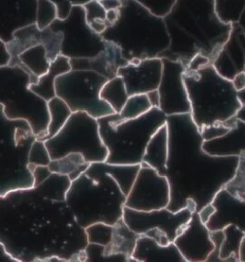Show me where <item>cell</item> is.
<instances>
[{"mask_svg": "<svg viewBox=\"0 0 245 262\" xmlns=\"http://www.w3.org/2000/svg\"><path fill=\"white\" fill-rule=\"evenodd\" d=\"M0 245L15 261H87L86 229L66 201L22 189L1 196Z\"/></svg>", "mask_w": 245, "mask_h": 262, "instance_id": "cell-1", "label": "cell"}, {"mask_svg": "<svg viewBox=\"0 0 245 262\" xmlns=\"http://www.w3.org/2000/svg\"><path fill=\"white\" fill-rule=\"evenodd\" d=\"M169 154L165 176L171 188V201L167 207L176 212L195 200L197 212L212 203L216 193L232 177L228 160L231 157L213 156L202 148L204 139L191 113L167 117Z\"/></svg>", "mask_w": 245, "mask_h": 262, "instance_id": "cell-2", "label": "cell"}, {"mask_svg": "<svg viewBox=\"0 0 245 262\" xmlns=\"http://www.w3.org/2000/svg\"><path fill=\"white\" fill-rule=\"evenodd\" d=\"M164 21L171 44L160 58L180 61L186 67L198 54L213 63L232 29V24L216 15L215 0H176Z\"/></svg>", "mask_w": 245, "mask_h": 262, "instance_id": "cell-3", "label": "cell"}, {"mask_svg": "<svg viewBox=\"0 0 245 262\" xmlns=\"http://www.w3.org/2000/svg\"><path fill=\"white\" fill-rule=\"evenodd\" d=\"M101 37L120 47L127 62L160 58L171 44L164 17L137 0H122L120 17Z\"/></svg>", "mask_w": 245, "mask_h": 262, "instance_id": "cell-4", "label": "cell"}, {"mask_svg": "<svg viewBox=\"0 0 245 262\" xmlns=\"http://www.w3.org/2000/svg\"><path fill=\"white\" fill-rule=\"evenodd\" d=\"M126 199L127 195L111 175L89 165L84 174L72 181L66 203L79 225L86 229L98 222L114 225L122 219Z\"/></svg>", "mask_w": 245, "mask_h": 262, "instance_id": "cell-5", "label": "cell"}, {"mask_svg": "<svg viewBox=\"0 0 245 262\" xmlns=\"http://www.w3.org/2000/svg\"><path fill=\"white\" fill-rule=\"evenodd\" d=\"M191 102V116L199 130L238 115L243 104L232 80L218 73L213 63L184 72Z\"/></svg>", "mask_w": 245, "mask_h": 262, "instance_id": "cell-6", "label": "cell"}, {"mask_svg": "<svg viewBox=\"0 0 245 262\" xmlns=\"http://www.w3.org/2000/svg\"><path fill=\"white\" fill-rule=\"evenodd\" d=\"M167 115L154 108L134 119H122L120 113L98 119L101 139L107 146L106 162L115 165H141L154 133L167 124Z\"/></svg>", "mask_w": 245, "mask_h": 262, "instance_id": "cell-7", "label": "cell"}, {"mask_svg": "<svg viewBox=\"0 0 245 262\" xmlns=\"http://www.w3.org/2000/svg\"><path fill=\"white\" fill-rule=\"evenodd\" d=\"M38 79L18 64L0 67L1 113L10 120L27 121L40 139L47 133L50 113L48 102L30 88Z\"/></svg>", "mask_w": 245, "mask_h": 262, "instance_id": "cell-8", "label": "cell"}, {"mask_svg": "<svg viewBox=\"0 0 245 262\" xmlns=\"http://www.w3.org/2000/svg\"><path fill=\"white\" fill-rule=\"evenodd\" d=\"M1 196L35 187L30 170L29 154L36 134L25 120H10L1 113Z\"/></svg>", "mask_w": 245, "mask_h": 262, "instance_id": "cell-9", "label": "cell"}, {"mask_svg": "<svg viewBox=\"0 0 245 262\" xmlns=\"http://www.w3.org/2000/svg\"><path fill=\"white\" fill-rule=\"evenodd\" d=\"M52 160L69 153H80L89 163L107 160L108 150L105 146L97 118L87 112H73L57 135L45 141Z\"/></svg>", "mask_w": 245, "mask_h": 262, "instance_id": "cell-10", "label": "cell"}, {"mask_svg": "<svg viewBox=\"0 0 245 262\" xmlns=\"http://www.w3.org/2000/svg\"><path fill=\"white\" fill-rule=\"evenodd\" d=\"M108 79L93 70L71 69L56 80L57 96L73 112L84 111L100 119L115 113L101 98V90Z\"/></svg>", "mask_w": 245, "mask_h": 262, "instance_id": "cell-11", "label": "cell"}, {"mask_svg": "<svg viewBox=\"0 0 245 262\" xmlns=\"http://www.w3.org/2000/svg\"><path fill=\"white\" fill-rule=\"evenodd\" d=\"M50 28L63 35L62 55L70 59L97 57L107 46V40L87 23L86 10L81 5L73 6L67 17L56 19Z\"/></svg>", "mask_w": 245, "mask_h": 262, "instance_id": "cell-12", "label": "cell"}, {"mask_svg": "<svg viewBox=\"0 0 245 262\" xmlns=\"http://www.w3.org/2000/svg\"><path fill=\"white\" fill-rule=\"evenodd\" d=\"M170 201L171 188L168 178L142 163L125 207L140 211H155L167 208Z\"/></svg>", "mask_w": 245, "mask_h": 262, "instance_id": "cell-13", "label": "cell"}, {"mask_svg": "<svg viewBox=\"0 0 245 262\" xmlns=\"http://www.w3.org/2000/svg\"><path fill=\"white\" fill-rule=\"evenodd\" d=\"M193 213L188 208L173 212L167 208L140 211L125 207L122 219L132 231L140 235L152 229H159L165 232L170 241L173 242L189 223Z\"/></svg>", "mask_w": 245, "mask_h": 262, "instance_id": "cell-14", "label": "cell"}, {"mask_svg": "<svg viewBox=\"0 0 245 262\" xmlns=\"http://www.w3.org/2000/svg\"><path fill=\"white\" fill-rule=\"evenodd\" d=\"M163 75L159 85L160 110L167 116L191 113V102L184 81L186 66L163 58Z\"/></svg>", "mask_w": 245, "mask_h": 262, "instance_id": "cell-15", "label": "cell"}, {"mask_svg": "<svg viewBox=\"0 0 245 262\" xmlns=\"http://www.w3.org/2000/svg\"><path fill=\"white\" fill-rule=\"evenodd\" d=\"M163 75V59L147 58L121 66L117 76L122 77L129 94H147L158 89Z\"/></svg>", "mask_w": 245, "mask_h": 262, "instance_id": "cell-16", "label": "cell"}, {"mask_svg": "<svg viewBox=\"0 0 245 262\" xmlns=\"http://www.w3.org/2000/svg\"><path fill=\"white\" fill-rule=\"evenodd\" d=\"M173 242L186 262L207 261L216 248L208 227L202 222L197 211L193 213L189 223Z\"/></svg>", "mask_w": 245, "mask_h": 262, "instance_id": "cell-17", "label": "cell"}, {"mask_svg": "<svg viewBox=\"0 0 245 262\" xmlns=\"http://www.w3.org/2000/svg\"><path fill=\"white\" fill-rule=\"evenodd\" d=\"M62 43L63 35L53 31L50 27L39 29L36 23L26 26L16 31L13 39L7 43L8 49L13 57L10 64L15 63L22 52L38 44H44L51 61H54L62 55Z\"/></svg>", "mask_w": 245, "mask_h": 262, "instance_id": "cell-18", "label": "cell"}, {"mask_svg": "<svg viewBox=\"0 0 245 262\" xmlns=\"http://www.w3.org/2000/svg\"><path fill=\"white\" fill-rule=\"evenodd\" d=\"M38 0H0V40L10 42L15 32L36 24Z\"/></svg>", "mask_w": 245, "mask_h": 262, "instance_id": "cell-19", "label": "cell"}, {"mask_svg": "<svg viewBox=\"0 0 245 262\" xmlns=\"http://www.w3.org/2000/svg\"><path fill=\"white\" fill-rule=\"evenodd\" d=\"M218 73L228 80L245 69V31L241 24H232L230 36L213 62Z\"/></svg>", "mask_w": 245, "mask_h": 262, "instance_id": "cell-20", "label": "cell"}, {"mask_svg": "<svg viewBox=\"0 0 245 262\" xmlns=\"http://www.w3.org/2000/svg\"><path fill=\"white\" fill-rule=\"evenodd\" d=\"M72 69L93 70L105 76L108 80L115 78L121 66L128 62L122 57V51L115 43L107 41L105 50L97 57L90 58H72L70 59Z\"/></svg>", "mask_w": 245, "mask_h": 262, "instance_id": "cell-21", "label": "cell"}, {"mask_svg": "<svg viewBox=\"0 0 245 262\" xmlns=\"http://www.w3.org/2000/svg\"><path fill=\"white\" fill-rule=\"evenodd\" d=\"M140 234L132 231L124 219L113 225L111 242L105 246V255L109 261H134L132 258Z\"/></svg>", "mask_w": 245, "mask_h": 262, "instance_id": "cell-22", "label": "cell"}, {"mask_svg": "<svg viewBox=\"0 0 245 262\" xmlns=\"http://www.w3.org/2000/svg\"><path fill=\"white\" fill-rule=\"evenodd\" d=\"M132 258L136 262H186L174 242L161 245L145 234L138 238Z\"/></svg>", "mask_w": 245, "mask_h": 262, "instance_id": "cell-23", "label": "cell"}, {"mask_svg": "<svg viewBox=\"0 0 245 262\" xmlns=\"http://www.w3.org/2000/svg\"><path fill=\"white\" fill-rule=\"evenodd\" d=\"M203 150L213 156L235 157L245 152V122L238 119V124L223 136L204 141Z\"/></svg>", "mask_w": 245, "mask_h": 262, "instance_id": "cell-24", "label": "cell"}, {"mask_svg": "<svg viewBox=\"0 0 245 262\" xmlns=\"http://www.w3.org/2000/svg\"><path fill=\"white\" fill-rule=\"evenodd\" d=\"M168 154L169 130L166 124L154 133L149 142L143 157V163L156 169L160 174L165 175Z\"/></svg>", "mask_w": 245, "mask_h": 262, "instance_id": "cell-25", "label": "cell"}, {"mask_svg": "<svg viewBox=\"0 0 245 262\" xmlns=\"http://www.w3.org/2000/svg\"><path fill=\"white\" fill-rule=\"evenodd\" d=\"M72 69L70 58L64 55H59L58 58L51 62L49 70L39 77L38 81L34 84H31L30 88L43 97L47 102L57 96L56 92V80L59 76L69 72Z\"/></svg>", "mask_w": 245, "mask_h": 262, "instance_id": "cell-26", "label": "cell"}, {"mask_svg": "<svg viewBox=\"0 0 245 262\" xmlns=\"http://www.w3.org/2000/svg\"><path fill=\"white\" fill-rule=\"evenodd\" d=\"M51 62L46 47L44 44H38L22 52L13 64L22 66L33 76L39 78L49 70Z\"/></svg>", "mask_w": 245, "mask_h": 262, "instance_id": "cell-27", "label": "cell"}, {"mask_svg": "<svg viewBox=\"0 0 245 262\" xmlns=\"http://www.w3.org/2000/svg\"><path fill=\"white\" fill-rule=\"evenodd\" d=\"M90 165L99 171L111 175L119 183L121 189L127 196L130 193V189L141 168V165H115L109 164L106 161L90 163Z\"/></svg>", "mask_w": 245, "mask_h": 262, "instance_id": "cell-28", "label": "cell"}, {"mask_svg": "<svg viewBox=\"0 0 245 262\" xmlns=\"http://www.w3.org/2000/svg\"><path fill=\"white\" fill-rule=\"evenodd\" d=\"M90 163L80 153H69L58 159L51 161L49 168L54 173L67 175L74 181L87 171Z\"/></svg>", "mask_w": 245, "mask_h": 262, "instance_id": "cell-29", "label": "cell"}, {"mask_svg": "<svg viewBox=\"0 0 245 262\" xmlns=\"http://www.w3.org/2000/svg\"><path fill=\"white\" fill-rule=\"evenodd\" d=\"M48 108L50 113V124L48 126L47 133L43 138L39 139L44 142L57 135L65 126L73 113L69 105L58 96L48 101Z\"/></svg>", "mask_w": 245, "mask_h": 262, "instance_id": "cell-30", "label": "cell"}, {"mask_svg": "<svg viewBox=\"0 0 245 262\" xmlns=\"http://www.w3.org/2000/svg\"><path fill=\"white\" fill-rule=\"evenodd\" d=\"M71 185L72 180L69 176L53 172L40 185L34 187V189L43 196L57 201H66V195Z\"/></svg>", "mask_w": 245, "mask_h": 262, "instance_id": "cell-31", "label": "cell"}, {"mask_svg": "<svg viewBox=\"0 0 245 262\" xmlns=\"http://www.w3.org/2000/svg\"><path fill=\"white\" fill-rule=\"evenodd\" d=\"M130 94L127 90L125 81L122 77L116 76L115 78L108 80L101 90V98L111 106L116 113L122 111Z\"/></svg>", "mask_w": 245, "mask_h": 262, "instance_id": "cell-32", "label": "cell"}, {"mask_svg": "<svg viewBox=\"0 0 245 262\" xmlns=\"http://www.w3.org/2000/svg\"><path fill=\"white\" fill-rule=\"evenodd\" d=\"M216 15L227 24L238 23L245 10V0H215Z\"/></svg>", "mask_w": 245, "mask_h": 262, "instance_id": "cell-33", "label": "cell"}, {"mask_svg": "<svg viewBox=\"0 0 245 262\" xmlns=\"http://www.w3.org/2000/svg\"><path fill=\"white\" fill-rule=\"evenodd\" d=\"M86 10L87 21L94 32L101 35L108 26L107 10L101 5L100 0H91L84 5Z\"/></svg>", "mask_w": 245, "mask_h": 262, "instance_id": "cell-34", "label": "cell"}, {"mask_svg": "<svg viewBox=\"0 0 245 262\" xmlns=\"http://www.w3.org/2000/svg\"><path fill=\"white\" fill-rule=\"evenodd\" d=\"M223 189L238 201L245 202V152L239 156L235 174L225 184Z\"/></svg>", "mask_w": 245, "mask_h": 262, "instance_id": "cell-35", "label": "cell"}, {"mask_svg": "<svg viewBox=\"0 0 245 262\" xmlns=\"http://www.w3.org/2000/svg\"><path fill=\"white\" fill-rule=\"evenodd\" d=\"M152 105L147 94L130 95L120 112L122 119H134L144 115L152 110Z\"/></svg>", "mask_w": 245, "mask_h": 262, "instance_id": "cell-36", "label": "cell"}, {"mask_svg": "<svg viewBox=\"0 0 245 262\" xmlns=\"http://www.w3.org/2000/svg\"><path fill=\"white\" fill-rule=\"evenodd\" d=\"M88 243H96L108 246L113 235V225L104 222L94 223L86 228Z\"/></svg>", "mask_w": 245, "mask_h": 262, "instance_id": "cell-37", "label": "cell"}, {"mask_svg": "<svg viewBox=\"0 0 245 262\" xmlns=\"http://www.w3.org/2000/svg\"><path fill=\"white\" fill-rule=\"evenodd\" d=\"M58 18L57 5L51 0H38L36 24L39 29L50 27L51 24Z\"/></svg>", "mask_w": 245, "mask_h": 262, "instance_id": "cell-38", "label": "cell"}, {"mask_svg": "<svg viewBox=\"0 0 245 262\" xmlns=\"http://www.w3.org/2000/svg\"><path fill=\"white\" fill-rule=\"evenodd\" d=\"M52 161L45 142L36 139L33 143L29 154V164L35 166H49Z\"/></svg>", "mask_w": 245, "mask_h": 262, "instance_id": "cell-39", "label": "cell"}, {"mask_svg": "<svg viewBox=\"0 0 245 262\" xmlns=\"http://www.w3.org/2000/svg\"><path fill=\"white\" fill-rule=\"evenodd\" d=\"M154 15L164 17L171 11L176 0H137Z\"/></svg>", "mask_w": 245, "mask_h": 262, "instance_id": "cell-40", "label": "cell"}, {"mask_svg": "<svg viewBox=\"0 0 245 262\" xmlns=\"http://www.w3.org/2000/svg\"><path fill=\"white\" fill-rule=\"evenodd\" d=\"M230 130V127H227L223 123H217V124L203 127L200 132L204 141H210L213 139L221 137Z\"/></svg>", "mask_w": 245, "mask_h": 262, "instance_id": "cell-41", "label": "cell"}, {"mask_svg": "<svg viewBox=\"0 0 245 262\" xmlns=\"http://www.w3.org/2000/svg\"><path fill=\"white\" fill-rule=\"evenodd\" d=\"M53 1L58 8V18L64 19L70 14L73 6L81 5L84 6L86 3L91 0H51Z\"/></svg>", "mask_w": 245, "mask_h": 262, "instance_id": "cell-42", "label": "cell"}, {"mask_svg": "<svg viewBox=\"0 0 245 262\" xmlns=\"http://www.w3.org/2000/svg\"><path fill=\"white\" fill-rule=\"evenodd\" d=\"M85 252L87 255V261H109L105 255V246L100 244L88 243Z\"/></svg>", "mask_w": 245, "mask_h": 262, "instance_id": "cell-43", "label": "cell"}, {"mask_svg": "<svg viewBox=\"0 0 245 262\" xmlns=\"http://www.w3.org/2000/svg\"><path fill=\"white\" fill-rule=\"evenodd\" d=\"M53 172L51 171L50 168L48 166H37L33 174H34V179H35V187L40 185L46 180Z\"/></svg>", "mask_w": 245, "mask_h": 262, "instance_id": "cell-44", "label": "cell"}, {"mask_svg": "<svg viewBox=\"0 0 245 262\" xmlns=\"http://www.w3.org/2000/svg\"><path fill=\"white\" fill-rule=\"evenodd\" d=\"M145 235L151 237L152 239L158 242L159 244L161 245H168L171 243V241L169 239L168 235L165 232H163L162 230L159 229H152L148 231L147 233H145Z\"/></svg>", "mask_w": 245, "mask_h": 262, "instance_id": "cell-45", "label": "cell"}, {"mask_svg": "<svg viewBox=\"0 0 245 262\" xmlns=\"http://www.w3.org/2000/svg\"><path fill=\"white\" fill-rule=\"evenodd\" d=\"M210 63H212V62H211L209 58L203 56L202 54H198L189 62L186 69H188V70H198V69H200L202 67L210 64Z\"/></svg>", "mask_w": 245, "mask_h": 262, "instance_id": "cell-46", "label": "cell"}, {"mask_svg": "<svg viewBox=\"0 0 245 262\" xmlns=\"http://www.w3.org/2000/svg\"><path fill=\"white\" fill-rule=\"evenodd\" d=\"M216 211V208L214 206L213 203H209V204L204 206L200 211H198L199 217L202 220L203 223H207L209 221L211 217L214 215V213Z\"/></svg>", "mask_w": 245, "mask_h": 262, "instance_id": "cell-47", "label": "cell"}, {"mask_svg": "<svg viewBox=\"0 0 245 262\" xmlns=\"http://www.w3.org/2000/svg\"><path fill=\"white\" fill-rule=\"evenodd\" d=\"M0 44H1V51H0V67L1 66H9L11 63L12 60V54L11 52L9 51L8 49L7 43L0 40Z\"/></svg>", "mask_w": 245, "mask_h": 262, "instance_id": "cell-48", "label": "cell"}, {"mask_svg": "<svg viewBox=\"0 0 245 262\" xmlns=\"http://www.w3.org/2000/svg\"><path fill=\"white\" fill-rule=\"evenodd\" d=\"M232 82L238 93L245 90V71H241L237 74L232 80Z\"/></svg>", "mask_w": 245, "mask_h": 262, "instance_id": "cell-49", "label": "cell"}, {"mask_svg": "<svg viewBox=\"0 0 245 262\" xmlns=\"http://www.w3.org/2000/svg\"><path fill=\"white\" fill-rule=\"evenodd\" d=\"M104 8L109 11L114 9H120L122 6V0H100Z\"/></svg>", "mask_w": 245, "mask_h": 262, "instance_id": "cell-50", "label": "cell"}, {"mask_svg": "<svg viewBox=\"0 0 245 262\" xmlns=\"http://www.w3.org/2000/svg\"><path fill=\"white\" fill-rule=\"evenodd\" d=\"M149 100L152 103V107L154 108H160V94H159L158 89L151 91L149 93H147Z\"/></svg>", "mask_w": 245, "mask_h": 262, "instance_id": "cell-51", "label": "cell"}, {"mask_svg": "<svg viewBox=\"0 0 245 262\" xmlns=\"http://www.w3.org/2000/svg\"><path fill=\"white\" fill-rule=\"evenodd\" d=\"M120 17V9H114L107 11V21L108 22L109 26L114 24Z\"/></svg>", "mask_w": 245, "mask_h": 262, "instance_id": "cell-52", "label": "cell"}, {"mask_svg": "<svg viewBox=\"0 0 245 262\" xmlns=\"http://www.w3.org/2000/svg\"><path fill=\"white\" fill-rule=\"evenodd\" d=\"M239 23L241 24V26L243 27V29H244L245 31V10L244 12H243V14H242V15H241V17H240ZM238 96H239V99H240V101H241V102H242V104L245 105V90L241 91V92H239V93H238Z\"/></svg>", "mask_w": 245, "mask_h": 262, "instance_id": "cell-53", "label": "cell"}, {"mask_svg": "<svg viewBox=\"0 0 245 262\" xmlns=\"http://www.w3.org/2000/svg\"><path fill=\"white\" fill-rule=\"evenodd\" d=\"M239 261H245V236L241 241L240 247H239Z\"/></svg>", "mask_w": 245, "mask_h": 262, "instance_id": "cell-54", "label": "cell"}]
</instances>
